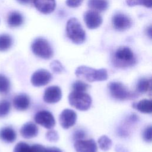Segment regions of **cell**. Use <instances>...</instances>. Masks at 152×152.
Returning a JSON list of instances; mask_svg holds the SVG:
<instances>
[{"instance_id":"d590c367","label":"cell","mask_w":152,"mask_h":152,"mask_svg":"<svg viewBox=\"0 0 152 152\" xmlns=\"http://www.w3.org/2000/svg\"><path fill=\"white\" fill-rule=\"evenodd\" d=\"M19 3L21 4H28L33 2V0H17Z\"/></svg>"},{"instance_id":"603a6c76","label":"cell","mask_w":152,"mask_h":152,"mask_svg":"<svg viewBox=\"0 0 152 152\" xmlns=\"http://www.w3.org/2000/svg\"><path fill=\"white\" fill-rule=\"evenodd\" d=\"M11 88L10 81L5 75L0 74V94H7Z\"/></svg>"},{"instance_id":"484cf974","label":"cell","mask_w":152,"mask_h":152,"mask_svg":"<svg viewBox=\"0 0 152 152\" xmlns=\"http://www.w3.org/2000/svg\"><path fill=\"white\" fill-rule=\"evenodd\" d=\"M126 3L129 7L142 5L149 8L152 7V0H126Z\"/></svg>"},{"instance_id":"52a82bcc","label":"cell","mask_w":152,"mask_h":152,"mask_svg":"<svg viewBox=\"0 0 152 152\" xmlns=\"http://www.w3.org/2000/svg\"><path fill=\"white\" fill-rule=\"evenodd\" d=\"M34 121L46 129H52L55 125L53 115L48 110H40L34 116Z\"/></svg>"},{"instance_id":"e0dca14e","label":"cell","mask_w":152,"mask_h":152,"mask_svg":"<svg viewBox=\"0 0 152 152\" xmlns=\"http://www.w3.org/2000/svg\"><path fill=\"white\" fill-rule=\"evenodd\" d=\"M17 134L11 126H4L0 129V139L7 143H12L15 141Z\"/></svg>"},{"instance_id":"ffe728a7","label":"cell","mask_w":152,"mask_h":152,"mask_svg":"<svg viewBox=\"0 0 152 152\" xmlns=\"http://www.w3.org/2000/svg\"><path fill=\"white\" fill-rule=\"evenodd\" d=\"M88 6L96 11H103L108 7L107 0H88Z\"/></svg>"},{"instance_id":"8d00e7d4","label":"cell","mask_w":152,"mask_h":152,"mask_svg":"<svg viewBox=\"0 0 152 152\" xmlns=\"http://www.w3.org/2000/svg\"><path fill=\"white\" fill-rule=\"evenodd\" d=\"M146 33H147V35L148 36V37L151 39V26H150L149 27H148L147 28Z\"/></svg>"},{"instance_id":"9a60e30c","label":"cell","mask_w":152,"mask_h":152,"mask_svg":"<svg viewBox=\"0 0 152 152\" xmlns=\"http://www.w3.org/2000/svg\"><path fill=\"white\" fill-rule=\"evenodd\" d=\"M14 108L19 111H24L27 110L30 106V98L24 93H21L15 96L12 101Z\"/></svg>"},{"instance_id":"d4e9b609","label":"cell","mask_w":152,"mask_h":152,"mask_svg":"<svg viewBox=\"0 0 152 152\" xmlns=\"http://www.w3.org/2000/svg\"><path fill=\"white\" fill-rule=\"evenodd\" d=\"M11 109L10 102L5 99L0 100V118H4L8 115Z\"/></svg>"},{"instance_id":"836d02e7","label":"cell","mask_w":152,"mask_h":152,"mask_svg":"<svg viewBox=\"0 0 152 152\" xmlns=\"http://www.w3.org/2000/svg\"><path fill=\"white\" fill-rule=\"evenodd\" d=\"M85 137V132L83 130H77L75 131L73 138L74 140H83V138Z\"/></svg>"},{"instance_id":"6da1fadb","label":"cell","mask_w":152,"mask_h":152,"mask_svg":"<svg viewBox=\"0 0 152 152\" xmlns=\"http://www.w3.org/2000/svg\"><path fill=\"white\" fill-rule=\"evenodd\" d=\"M75 74L78 78L88 82L105 81L108 77L107 72L106 69L100 68L97 69L85 65L77 67Z\"/></svg>"},{"instance_id":"7c38bea8","label":"cell","mask_w":152,"mask_h":152,"mask_svg":"<svg viewBox=\"0 0 152 152\" xmlns=\"http://www.w3.org/2000/svg\"><path fill=\"white\" fill-rule=\"evenodd\" d=\"M62 97V91L59 87L52 86L46 88L43 94V100L49 104L58 102Z\"/></svg>"},{"instance_id":"8fae6325","label":"cell","mask_w":152,"mask_h":152,"mask_svg":"<svg viewBox=\"0 0 152 152\" xmlns=\"http://www.w3.org/2000/svg\"><path fill=\"white\" fill-rule=\"evenodd\" d=\"M84 21L90 29H96L102 23V18L97 11L88 10L84 14Z\"/></svg>"},{"instance_id":"d6a6232c","label":"cell","mask_w":152,"mask_h":152,"mask_svg":"<svg viewBox=\"0 0 152 152\" xmlns=\"http://www.w3.org/2000/svg\"><path fill=\"white\" fill-rule=\"evenodd\" d=\"M46 148L41 144H36L30 147V152H46Z\"/></svg>"},{"instance_id":"8992f818","label":"cell","mask_w":152,"mask_h":152,"mask_svg":"<svg viewBox=\"0 0 152 152\" xmlns=\"http://www.w3.org/2000/svg\"><path fill=\"white\" fill-rule=\"evenodd\" d=\"M107 87L111 96L117 100H124L131 96L129 91L120 82H110Z\"/></svg>"},{"instance_id":"ba28073f","label":"cell","mask_w":152,"mask_h":152,"mask_svg":"<svg viewBox=\"0 0 152 152\" xmlns=\"http://www.w3.org/2000/svg\"><path fill=\"white\" fill-rule=\"evenodd\" d=\"M51 78L52 75L50 72L45 69H40L32 74L31 83L35 87H41L48 84Z\"/></svg>"},{"instance_id":"4dcf8cb0","label":"cell","mask_w":152,"mask_h":152,"mask_svg":"<svg viewBox=\"0 0 152 152\" xmlns=\"http://www.w3.org/2000/svg\"><path fill=\"white\" fill-rule=\"evenodd\" d=\"M151 131H152V128L151 125L146 127L144 129L142 133V138L145 141L148 142H151V140H152Z\"/></svg>"},{"instance_id":"4fadbf2b","label":"cell","mask_w":152,"mask_h":152,"mask_svg":"<svg viewBox=\"0 0 152 152\" xmlns=\"http://www.w3.org/2000/svg\"><path fill=\"white\" fill-rule=\"evenodd\" d=\"M76 152H97V147L93 139L76 140L74 145Z\"/></svg>"},{"instance_id":"f546056e","label":"cell","mask_w":152,"mask_h":152,"mask_svg":"<svg viewBox=\"0 0 152 152\" xmlns=\"http://www.w3.org/2000/svg\"><path fill=\"white\" fill-rule=\"evenodd\" d=\"M46 138L50 142H56L59 139L58 132L55 130L48 131L46 134Z\"/></svg>"},{"instance_id":"4316f807","label":"cell","mask_w":152,"mask_h":152,"mask_svg":"<svg viewBox=\"0 0 152 152\" xmlns=\"http://www.w3.org/2000/svg\"><path fill=\"white\" fill-rule=\"evenodd\" d=\"M89 85L83 81L77 80L72 84V88L74 91H86L88 88Z\"/></svg>"},{"instance_id":"277c9868","label":"cell","mask_w":152,"mask_h":152,"mask_svg":"<svg viewBox=\"0 0 152 152\" xmlns=\"http://www.w3.org/2000/svg\"><path fill=\"white\" fill-rule=\"evenodd\" d=\"M68 102L70 105L75 109L85 111L90 107L92 100L90 96L84 91L73 90L68 96Z\"/></svg>"},{"instance_id":"9c48e42d","label":"cell","mask_w":152,"mask_h":152,"mask_svg":"<svg viewBox=\"0 0 152 152\" xmlns=\"http://www.w3.org/2000/svg\"><path fill=\"white\" fill-rule=\"evenodd\" d=\"M112 23L113 27L118 31H124L129 28L132 26L131 19L126 15L118 13L112 17Z\"/></svg>"},{"instance_id":"5bb4252c","label":"cell","mask_w":152,"mask_h":152,"mask_svg":"<svg viewBox=\"0 0 152 152\" xmlns=\"http://www.w3.org/2000/svg\"><path fill=\"white\" fill-rule=\"evenodd\" d=\"M36 8L43 14H50L52 12L56 7L55 0H33Z\"/></svg>"},{"instance_id":"30bf717a","label":"cell","mask_w":152,"mask_h":152,"mask_svg":"<svg viewBox=\"0 0 152 152\" xmlns=\"http://www.w3.org/2000/svg\"><path fill=\"white\" fill-rule=\"evenodd\" d=\"M76 112L69 109H65L61 113L59 121L61 126L64 129H68L72 126L77 121Z\"/></svg>"},{"instance_id":"e575fe53","label":"cell","mask_w":152,"mask_h":152,"mask_svg":"<svg viewBox=\"0 0 152 152\" xmlns=\"http://www.w3.org/2000/svg\"><path fill=\"white\" fill-rule=\"evenodd\" d=\"M46 152H62V151L59 148L55 147H51L46 148Z\"/></svg>"},{"instance_id":"cb8c5ba5","label":"cell","mask_w":152,"mask_h":152,"mask_svg":"<svg viewBox=\"0 0 152 152\" xmlns=\"http://www.w3.org/2000/svg\"><path fill=\"white\" fill-rule=\"evenodd\" d=\"M98 144L100 148L103 151H107L112 147V140L106 135L101 136L98 140Z\"/></svg>"},{"instance_id":"7a4b0ae2","label":"cell","mask_w":152,"mask_h":152,"mask_svg":"<svg viewBox=\"0 0 152 152\" xmlns=\"http://www.w3.org/2000/svg\"><path fill=\"white\" fill-rule=\"evenodd\" d=\"M136 58L131 49L126 46L118 48L114 53L113 63L119 68H126L133 66Z\"/></svg>"},{"instance_id":"2e32d148","label":"cell","mask_w":152,"mask_h":152,"mask_svg":"<svg viewBox=\"0 0 152 152\" xmlns=\"http://www.w3.org/2000/svg\"><path fill=\"white\" fill-rule=\"evenodd\" d=\"M20 132L23 138L29 139L36 137L39 129L37 126L34 123L29 122L24 124L21 126Z\"/></svg>"},{"instance_id":"ac0fdd59","label":"cell","mask_w":152,"mask_h":152,"mask_svg":"<svg viewBox=\"0 0 152 152\" xmlns=\"http://www.w3.org/2000/svg\"><path fill=\"white\" fill-rule=\"evenodd\" d=\"M132 107L144 113H151L152 112V103L150 100L142 99L132 104Z\"/></svg>"},{"instance_id":"83f0119b","label":"cell","mask_w":152,"mask_h":152,"mask_svg":"<svg viewBox=\"0 0 152 152\" xmlns=\"http://www.w3.org/2000/svg\"><path fill=\"white\" fill-rule=\"evenodd\" d=\"M51 70L56 74H59L64 71V67L62 64L58 60H54L50 64Z\"/></svg>"},{"instance_id":"5b68a950","label":"cell","mask_w":152,"mask_h":152,"mask_svg":"<svg viewBox=\"0 0 152 152\" xmlns=\"http://www.w3.org/2000/svg\"><path fill=\"white\" fill-rule=\"evenodd\" d=\"M33 53L45 59H49L53 56V52L49 43L44 38L39 37L36 39L31 44Z\"/></svg>"},{"instance_id":"3957f363","label":"cell","mask_w":152,"mask_h":152,"mask_svg":"<svg viewBox=\"0 0 152 152\" xmlns=\"http://www.w3.org/2000/svg\"><path fill=\"white\" fill-rule=\"evenodd\" d=\"M66 32L68 38L75 44H81L86 40V32L76 18H71L68 20Z\"/></svg>"},{"instance_id":"1f68e13d","label":"cell","mask_w":152,"mask_h":152,"mask_svg":"<svg viewBox=\"0 0 152 152\" xmlns=\"http://www.w3.org/2000/svg\"><path fill=\"white\" fill-rule=\"evenodd\" d=\"M84 0H66V5L70 8H77L79 7Z\"/></svg>"},{"instance_id":"7402d4cb","label":"cell","mask_w":152,"mask_h":152,"mask_svg":"<svg viewBox=\"0 0 152 152\" xmlns=\"http://www.w3.org/2000/svg\"><path fill=\"white\" fill-rule=\"evenodd\" d=\"M12 45L11 37L7 34L0 35V51L4 52L8 50Z\"/></svg>"},{"instance_id":"44dd1931","label":"cell","mask_w":152,"mask_h":152,"mask_svg":"<svg viewBox=\"0 0 152 152\" xmlns=\"http://www.w3.org/2000/svg\"><path fill=\"white\" fill-rule=\"evenodd\" d=\"M151 80L145 78H141L138 80L136 85V90L139 93H145L149 90H151Z\"/></svg>"},{"instance_id":"f1b7e54d","label":"cell","mask_w":152,"mask_h":152,"mask_svg":"<svg viewBox=\"0 0 152 152\" xmlns=\"http://www.w3.org/2000/svg\"><path fill=\"white\" fill-rule=\"evenodd\" d=\"M13 152H30V146L24 142H19L14 147Z\"/></svg>"},{"instance_id":"d6986e66","label":"cell","mask_w":152,"mask_h":152,"mask_svg":"<svg viewBox=\"0 0 152 152\" xmlns=\"http://www.w3.org/2000/svg\"><path fill=\"white\" fill-rule=\"evenodd\" d=\"M24 19L23 15L17 11L11 12L8 17L7 22L11 27H17L20 26L23 23Z\"/></svg>"}]
</instances>
